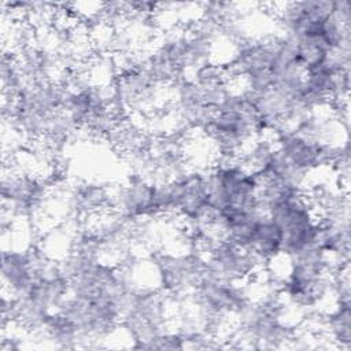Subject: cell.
<instances>
[{
    "instance_id": "cell-7",
    "label": "cell",
    "mask_w": 351,
    "mask_h": 351,
    "mask_svg": "<svg viewBox=\"0 0 351 351\" xmlns=\"http://www.w3.org/2000/svg\"><path fill=\"white\" fill-rule=\"evenodd\" d=\"M155 181L141 173L130 178L119 188L110 191L108 210L123 215L130 221L156 218L154 206Z\"/></svg>"
},
{
    "instance_id": "cell-10",
    "label": "cell",
    "mask_w": 351,
    "mask_h": 351,
    "mask_svg": "<svg viewBox=\"0 0 351 351\" xmlns=\"http://www.w3.org/2000/svg\"><path fill=\"white\" fill-rule=\"evenodd\" d=\"M281 243L282 234L280 228L267 213H262L255 225L247 251H250L263 266L281 256Z\"/></svg>"
},
{
    "instance_id": "cell-5",
    "label": "cell",
    "mask_w": 351,
    "mask_h": 351,
    "mask_svg": "<svg viewBox=\"0 0 351 351\" xmlns=\"http://www.w3.org/2000/svg\"><path fill=\"white\" fill-rule=\"evenodd\" d=\"M204 258L206 273L234 282L251 281L263 269L250 251L239 248L223 239H215Z\"/></svg>"
},
{
    "instance_id": "cell-1",
    "label": "cell",
    "mask_w": 351,
    "mask_h": 351,
    "mask_svg": "<svg viewBox=\"0 0 351 351\" xmlns=\"http://www.w3.org/2000/svg\"><path fill=\"white\" fill-rule=\"evenodd\" d=\"M202 133L211 141L218 158H240L248 144L263 134V129L250 95L230 90Z\"/></svg>"
},
{
    "instance_id": "cell-2",
    "label": "cell",
    "mask_w": 351,
    "mask_h": 351,
    "mask_svg": "<svg viewBox=\"0 0 351 351\" xmlns=\"http://www.w3.org/2000/svg\"><path fill=\"white\" fill-rule=\"evenodd\" d=\"M206 184L211 228L228 211H261L258 174L248 170L240 158H218L206 173Z\"/></svg>"
},
{
    "instance_id": "cell-12",
    "label": "cell",
    "mask_w": 351,
    "mask_h": 351,
    "mask_svg": "<svg viewBox=\"0 0 351 351\" xmlns=\"http://www.w3.org/2000/svg\"><path fill=\"white\" fill-rule=\"evenodd\" d=\"M40 333L62 348H74L77 343L81 341L80 332L74 322L58 310L47 317Z\"/></svg>"
},
{
    "instance_id": "cell-8",
    "label": "cell",
    "mask_w": 351,
    "mask_h": 351,
    "mask_svg": "<svg viewBox=\"0 0 351 351\" xmlns=\"http://www.w3.org/2000/svg\"><path fill=\"white\" fill-rule=\"evenodd\" d=\"M277 152L295 169L311 176L314 171L326 167L321 143L302 134L296 129H288L277 136Z\"/></svg>"
},
{
    "instance_id": "cell-9",
    "label": "cell",
    "mask_w": 351,
    "mask_h": 351,
    "mask_svg": "<svg viewBox=\"0 0 351 351\" xmlns=\"http://www.w3.org/2000/svg\"><path fill=\"white\" fill-rule=\"evenodd\" d=\"M47 195L44 182L21 174H5L1 180L3 208L12 217H29Z\"/></svg>"
},
{
    "instance_id": "cell-6",
    "label": "cell",
    "mask_w": 351,
    "mask_h": 351,
    "mask_svg": "<svg viewBox=\"0 0 351 351\" xmlns=\"http://www.w3.org/2000/svg\"><path fill=\"white\" fill-rule=\"evenodd\" d=\"M36 248L4 250L1 254V281L4 293L21 298L26 295L37 281L47 265Z\"/></svg>"
},
{
    "instance_id": "cell-14",
    "label": "cell",
    "mask_w": 351,
    "mask_h": 351,
    "mask_svg": "<svg viewBox=\"0 0 351 351\" xmlns=\"http://www.w3.org/2000/svg\"><path fill=\"white\" fill-rule=\"evenodd\" d=\"M143 348H160V350H182L185 348L184 335L178 332H163L149 340Z\"/></svg>"
},
{
    "instance_id": "cell-3",
    "label": "cell",
    "mask_w": 351,
    "mask_h": 351,
    "mask_svg": "<svg viewBox=\"0 0 351 351\" xmlns=\"http://www.w3.org/2000/svg\"><path fill=\"white\" fill-rule=\"evenodd\" d=\"M267 214L281 230V255L287 259L306 247L315 245L319 219L306 195L276 204Z\"/></svg>"
},
{
    "instance_id": "cell-13",
    "label": "cell",
    "mask_w": 351,
    "mask_h": 351,
    "mask_svg": "<svg viewBox=\"0 0 351 351\" xmlns=\"http://www.w3.org/2000/svg\"><path fill=\"white\" fill-rule=\"evenodd\" d=\"M330 52L332 49L328 41L321 33L296 36V59L306 70L325 63L329 59Z\"/></svg>"
},
{
    "instance_id": "cell-11",
    "label": "cell",
    "mask_w": 351,
    "mask_h": 351,
    "mask_svg": "<svg viewBox=\"0 0 351 351\" xmlns=\"http://www.w3.org/2000/svg\"><path fill=\"white\" fill-rule=\"evenodd\" d=\"M350 302H335L333 310L317 319L319 336L339 348H351V307Z\"/></svg>"
},
{
    "instance_id": "cell-4",
    "label": "cell",
    "mask_w": 351,
    "mask_h": 351,
    "mask_svg": "<svg viewBox=\"0 0 351 351\" xmlns=\"http://www.w3.org/2000/svg\"><path fill=\"white\" fill-rule=\"evenodd\" d=\"M159 289L170 296L192 292L206 271V258L199 252H158L151 259Z\"/></svg>"
}]
</instances>
